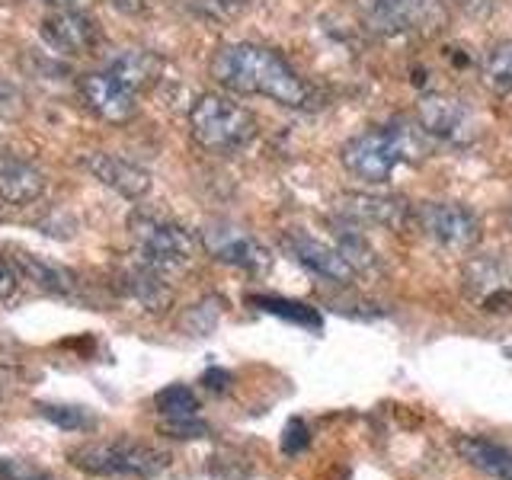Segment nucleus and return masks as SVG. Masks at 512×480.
Listing matches in <instances>:
<instances>
[{
	"instance_id": "obj_14",
	"label": "nucleus",
	"mask_w": 512,
	"mask_h": 480,
	"mask_svg": "<svg viewBox=\"0 0 512 480\" xmlns=\"http://www.w3.org/2000/svg\"><path fill=\"white\" fill-rule=\"evenodd\" d=\"M378 10L394 32L436 36L448 23L445 0H378Z\"/></svg>"
},
{
	"instance_id": "obj_11",
	"label": "nucleus",
	"mask_w": 512,
	"mask_h": 480,
	"mask_svg": "<svg viewBox=\"0 0 512 480\" xmlns=\"http://www.w3.org/2000/svg\"><path fill=\"white\" fill-rule=\"evenodd\" d=\"M416 122L429 138L445 144H468L477 135L471 109L448 93H423L416 103Z\"/></svg>"
},
{
	"instance_id": "obj_2",
	"label": "nucleus",
	"mask_w": 512,
	"mask_h": 480,
	"mask_svg": "<svg viewBox=\"0 0 512 480\" xmlns=\"http://www.w3.org/2000/svg\"><path fill=\"white\" fill-rule=\"evenodd\" d=\"M426 138L429 135L420 128V122L416 125L394 122L381 128H365V132L352 135L343 144L340 160L356 180L368 186H381L391 180L400 164L426 157Z\"/></svg>"
},
{
	"instance_id": "obj_25",
	"label": "nucleus",
	"mask_w": 512,
	"mask_h": 480,
	"mask_svg": "<svg viewBox=\"0 0 512 480\" xmlns=\"http://www.w3.org/2000/svg\"><path fill=\"white\" fill-rule=\"evenodd\" d=\"M23 282L26 279H23L20 266H16V260H10V256L0 250V304H13L20 298Z\"/></svg>"
},
{
	"instance_id": "obj_19",
	"label": "nucleus",
	"mask_w": 512,
	"mask_h": 480,
	"mask_svg": "<svg viewBox=\"0 0 512 480\" xmlns=\"http://www.w3.org/2000/svg\"><path fill=\"white\" fill-rule=\"evenodd\" d=\"M106 71H112L122 84H128L141 96L144 90H151L157 84L160 74H164V61L154 52H148V48H125L116 58H109Z\"/></svg>"
},
{
	"instance_id": "obj_28",
	"label": "nucleus",
	"mask_w": 512,
	"mask_h": 480,
	"mask_svg": "<svg viewBox=\"0 0 512 480\" xmlns=\"http://www.w3.org/2000/svg\"><path fill=\"white\" fill-rule=\"evenodd\" d=\"M311 445V429H308V423L304 420H288L285 423V432H282V452L285 455H301L304 448Z\"/></svg>"
},
{
	"instance_id": "obj_23",
	"label": "nucleus",
	"mask_w": 512,
	"mask_h": 480,
	"mask_svg": "<svg viewBox=\"0 0 512 480\" xmlns=\"http://www.w3.org/2000/svg\"><path fill=\"white\" fill-rule=\"evenodd\" d=\"M39 416L58 429H68V432H84V429L96 426L93 413L87 407H74V404H39Z\"/></svg>"
},
{
	"instance_id": "obj_16",
	"label": "nucleus",
	"mask_w": 512,
	"mask_h": 480,
	"mask_svg": "<svg viewBox=\"0 0 512 480\" xmlns=\"http://www.w3.org/2000/svg\"><path fill=\"white\" fill-rule=\"evenodd\" d=\"M119 288L125 292V298H132L138 308L151 311V314L167 311L170 301H173V288L167 282V272H160V269L141 263V260H135L122 272Z\"/></svg>"
},
{
	"instance_id": "obj_8",
	"label": "nucleus",
	"mask_w": 512,
	"mask_h": 480,
	"mask_svg": "<svg viewBox=\"0 0 512 480\" xmlns=\"http://www.w3.org/2000/svg\"><path fill=\"white\" fill-rule=\"evenodd\" d=\"M42 42L61 58H84L93 55L103 42V32L96 20L80 7H58L42 16L39 26Z\"/></svg>"
},
{
	"instance_id": "obj_21",
	"label": "nucleus",
	"mask_w": 512,
	"mask_h": 480,
	"mask_svg": "<svg viewBox=\"0 0 512 480\" xmlns=\"http://www.w3.org/2000/svg\"><path fill=\"white\" fill-rule=\"evenodd\" d=\"M480 77L493 93H512V39L487 48L480 61Z\"/></svg>"
},
{
	"instance_id": "obj_15",
	"label": "nucleus",
	"mask_w": 512,
	"mask_h": 480,
	"mask_svg": "<svg viewBox=\"0 0 512 480\" xmlns=\"http://www.w3.org/2000/svg\"><path fill=\"white\" fill-rule=\"evenodd\" d=\"M84 167L90 170L93 180H100L103 186H109L112 192H119L122 199H141L151 192V173L144 170L141 164L119 154H109V151H96L87 154Z\"/></svg>"
},
{
	"instance_id": "obj_7",
	"label": "nucleus",
	"mask_w": 512,
	"mask_h": 480,
	"mask_svg": "<svg viewBox=\"0 0 512 480\" xmlns=\"http://www.w3.org/2000/svg\"><path fill=\"white\" fill-rule=\"evenodd\" d=\"M464 295L477 301L484 311H506L512 308V253H480L464 266Z\"/></svg>"
},
{
	"instance_id": "obj_5",
	"label": "nucleus",
	"mask_w": 512,
	"mask_h": 480,
	"mask_svg": "<svg viewBox=\"0 0 512 480\" xmlns=\"http://www.w3.org/2000/svg\"><path fill=\"white\" fill-rule=\"evenodd\" d=\"M71 464L87 474H106V477H157L167 468V455L141 442L112 439V442H90L74 448Z\"/></svg>"
},
{
	"instance_id": "obj_18",
	"label": "nucleus",
	"mask_w": 512,
	"mask_h": 480,
	"mask_svg": "<svg viewBox=\"0 0 512 480\" xmlns=\"http://www.w3.org/2000/svg\"><path fill=\"white\" fill-rule=\"evenodd\" d=\"M458 455L493 480H512V448L484 436H461L455 442Z\"/></svg>"
},
{
	"instance_id": "obj_22",
	"label": "nucleus",
	"mask_w": 512,
	"mask_h": 480,
	"mask_svg": "<svg viewBox=\"0 0 512 480\" xmlns=\"http://www.w3.org/2000/svg\"><path fill=\"white\" fill-rule=\"evenodd\" d=\"M157 413L164 416V420H186V416H199V397L192 394L186 384H170L164 388L157 397Z\"/></svg>"
},
{
	"instance_id": "obj_30",
	"label": "nucleus",
	"mask_w": 512,
	"mask_h": 480,
	"mask_svg": "<svg viewBox=\"0 0 512 480\" xmlns=\"http://www.w3.org/2000/svg\"><path fill=\"white\" fill-rule=\"evenodd\" d=\"M164 432L173 439H205L208 423L199 416H186V420H164Z\"/></svg>"
},
{
	"instance_id": "obj_26",
	"label": "nucleus",
	"mask_w": 512,
	"mask_h": 480,
	"mask_svg": "<svg viewBox=\"0 0 512 480\" xmlns=\"http://www.w3.org/2000/svg\"><path fill=\"white\" fill-rule=\"evenodd\" d=\"M26 116V96L13 80L0 77V122H20Z\"/></svg>"
},
{
	"instance_id": "obj_24",
	"label": "nucleus",
	"mask_w": 512,
	"mask_h": 480,
	"mask_svg": "<svg viewBox=\"0 0 512 480\" xmlns=\"http://www.w3.org/2000/svg\"><path fill=\"white\" fill-rule=\"evenodd\" d=\"M250 304H256L260 311L266 314H276V317H285V320H295V324H304V327H320V317L314 308H304L298 301H285V298H269V295H260V298H250Z\"/></svg>"
},
{
	"instance_id": "obj_10",
	"label": "nucleus",
	"mask_w": 512,
	"mask_h": 480,
	"mask_svg": "<svg viewBox=\"0 0 512 480\" xmlns=\"http://www.w3.org/2000/svg\"><path fill=\"white\" fill-rule=\"evenodd\" d=\"M77 93L100 122L125 125L138 116V93L112 71H87L77 77Z\"/></svg>"
},
{
	"instance_id": "obj_9",
	"label": "nucleus",
	"mask_w": 512,
	"mask_h": 480,
	"mask_svg": "<svg viewBox=\"0 0 512 480\" xmlns=\"http://www.w3.org/2000/svg\"><path fill=\"white\" fill-rule=\"evenodd\" d=\"M202 247L212 260L247 269V272H266L272 266V253L260 237H253L250 231L237 228L231 221H212L202 231Z\"/></svg>"
},
{
	"instance_id": "obj_13",
	"label": "nucleus",
	"mask_w": 512,
	"mask_h": 480,
	"mask_svg": "<svg viewBox=\"0 0 512 480\" xmlns=\"http://www.w3.org/2000/svg\"><path fill=\"white\" fill-rule=\"evenodd\" d=\"M336 215L359 224H381V228H404L413 218V208L400 196H372V192H349L336 199Z\"/></svg>"
},
{
	"instance_id": "obj_17",
	"label": "nucleus",
	"mask_w": 512,
	"mask_h": 480,
	"mask_svg": "<svg viewBox=\"0 0 512 480\" xmlns=\"http://www.w3.org/2000/svg\"><path fill=\"white\" fill-rule=\"evenodd\" d=\"M45 192V173L32 160L0 154V199L7 205H32Z\"/></svg>"
},
{
	"instance_id": "obj_12",
	"label": "nucleus",
	"mask_w": 512,
	"mask_h": 480,
	"mask_svg": "<svg viewBox=\"0 0 512 480\" xmlns=\"http://www.w3.org/2000/svg\"><path fill=\"white\" fill-rule=\"evenodd\" d=\"M282 247L298 266H304L308 272H314V276L327 279L333 285H352V279H356V269L349 266L346 256L336 247L324 244V240H314L311 234L288 231L282 237Z\"/></svg>"
},
{
	"instance_id": "obj_29",
	"label": "nucleus",
	"mask_w": 512,
	"mask_h": 480,
	"mask_svg": "<svg viewBox=\"0 0 512 480\" xmlns=\"http://www.w3.org/2000/svg\"><path fill=\"white\" fill-rule=\"evenodd\" d=\"M0 480H48L42 468L23 458H0Z\"/></svg>"
},
{
	"instance_id": "obj_1",
	"label": "nucleus",
	"mask_w": 512,
	"mask_h": 480,
	"mask_svg": "<svg viewBox=\"0 0 512 480\" xmlns=\"http://www.w3.org/2000/svg\"><path fill=\"white\" fill-rule=\"evenodd\" d=\"M212 80L234 96H266L288 109H311L314 90L279 52L256 42L221 45L208 61Z\"/></svg>"
},
{
	"instance_id": "obj_35",
	"label": "nucleus",
	"mask_w": 512,
	"mask_h": 480,
	"mask_svg": "<svg viewBox=\"0 0 512 480\" xmlns=\"http://www.w3.org/2000/svg\"><path fill=\"white\" fill-rule=\"evenodd\" d=\"M506 221H509V228H512V205L506 208Z\"/></svg>"
},
{
	"instance_id": "obj_27",
	"label": "nucleus",
	"mask_w": 512,
	"mask_h": 480,
	"mask_svg": "<svg viewBox=\"0 0 512 480\" xmlns=\"http://www.w3.org/2000/svg\"><path fill=\"white\" fill-rule=\"evenodd\" d=\"M218 301V298H215ZM215 301L208 298L202 304H196L189 314H186V327L196 333V336H205V333H212V327L218 324V317H221V304L215 308Z\"/></svg>"
},
{
	"instance_id": "obj_33",
	"label": "nucleus",
	"mask_w": 512,
	"mask_h": 480,
	"mask_svg": "<svg viewBox=\"0 0 512 480\" xmlns=\"http://www.w3.org/2000/svg\"><path fill=\"white\" fill-rule=\"evenodd\" d=\"M151 0H109V7H116L119 13H128V16H135V13H144L148 10Z\"/></svg>"
},
{
	"instance_id": "obj_6",
	"label": "nucleus",
	"mask_w": 512,
	"mask_h": 480,
	"mask_svg": "<svg viewBox=\"0 0 512 480\" xmlns=\"http://www.w3.org/2000/svg\"><path fill=\"white\" fill-rule=\"evenodd\" d=\"M413 221L429 244L445 253H471L484 237L480 218L461 202H420L413 208Z\"/></svg>"
},
{
	"instance_id": "obj_34",
	"label": "nucleus",
	"mask_w": 512,
	"mask_h": 480,
	"mask_svg": "<svg viewBox=\"0 0 512 480\" xmlns=\"http://www.w3.org/2000/svg\"><path fill=\"white\" fill-rule=\"evenodd\" d=\"M36 4H45V7L58 10V7H77V0H36Z\"/></svg>"
},
{
	"instance_id": "obj_3",
	"label": "nucleus",
	"mask_w": 512,
	"mask_h": 480,
	"mask_svg": "<svg viewBox=\"0 0 512 480\" xmlns=\"http://www.w3.org/2000/svg\"><path fill=\"white\" fill-rule=\"evenodd\" d=\"M189 135L208 154H237L256 138V116L224 93H202L189 109Z\"/></svg>"
},
{
	"instance_id": "obj_31",
	"label": "nucleus",
	"mask_w": 512,
	"mask_h": 480,
	"mask_svg": "<svg viewBox=\"0 0 512 480\" xmlns=\"http://www.w3.org/2000/svg\"><path fill=\"white\" fill-rule=\"evenodd\" d=\"M448 10H458L471 20H490V16L500 10V0H445Z\"/></svg>"
},
{
	"instance_id": "obj_20",
	"label": "nucleus",
	"mask_w": 512,
	"mask_h": 480,
	"mask_svg": "<svg viewBox=\"0 0 512 480\" xmlns=\"http://www.w3.org/2000/svg\"><path fill=\"white\" fill-rule=\"evenodd\" d=\"M16 266H20L23 279L32 282L39 292L58 295V298H71L77 292V276L71 269H64L52 260H42L39 253H20L16 256Z\"/></svg>"
},
{
	"instance_id": "obj_4",
	"label": "nucleus",
	"mask_w": 512,
	"mask_h": 480,
	"mask_svg": "<svg viewBox=\"0 0 512 480\" xmlns=\"http://www.w3.org/2000/svg\"><path fill=\"white\" fill-rule=\"evenodd\" d=\"M128 228H132V237H135L138 260L160 272H176L189 266L202 247V237H196L189 228H183V224L167 221V218L132 215Z\"/></svg>"
},
{
	"instance_id": "obj_36",
	"label": "nucleus",
	"mask_w": 512,
	"mask_h": 480,
	"mask_svg": "<svg viewBox=\"0 0 512 480\" xmlns=\"http://www.w3.org/2000/svg\"><path fill=\"white\" fill-rule=\"evenodd\" d=\"M221 4H240V0H221Z\"/></svg>"
},
{
	"instance_id": "obj_32",
	"label": "nucleus",
	"mask_w": 512,
	"mask_h": 480,
	"mask_svg": "<svg viewBox=\"0 0 512 480\" xmlns=\"http://www.w3.org/2000/svg\"><path fill=\"white\" fill-rule=\"evenodd\" d=\"M231 372H224V368H208V372L202 375V384L208 391H215V394H224L231 388Z\"/></svg>"
}]
</instances>
